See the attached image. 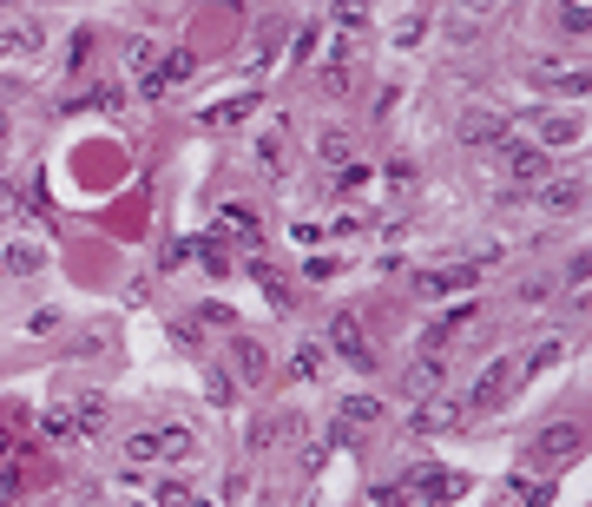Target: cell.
Instances as JSON below:
<instances>
[{
    "label": "cell",
    "mask_w": 592,
    "mask_h": 507,
    "mask_svg": "<svg viewBox=\"0 0 592 507\" xmlns=\"http://www.w3.org/2000/svg\"><path fill=\"white\" fill-rule=\"evenodd\" d=\"M514 389H520V363H514V356H494V363H487L481 369V382H474V409H481V415H494V409H507V396H514Z\"/></svg>",
    "instance_id": "obj_1"
},
{
    "label": "cell",
    "mask_w": 592,
    "mask_h": 507,
    "mask_svg": "<svg viewBox=\"0 0 592 507\" xmlns=\"http://www.w3.org/2000/svg\"><path fill=\"white\" fill-rule=\"evenodd\" d=\"M500 165H507L514 185H546V178H553V152L533 145V139H507L500 145Z\"/></svg>",
    "instance_id": "obj_2"
},
{
    "label": "cell",
    "mask_w": 592,
    "mask_h": 507,
    "mask_svg": "<svg viewBox=\"0 0 592 507\" xmlns=\"http://www.w3.org/2000/svg\"><path fill=\"white\" fill-rule=\"evenodd\" d=\"M191 73H198V53H191V47H172V53H165V60H152V66H145L139 93H145V99H165V93H172V86H185Z\"/></svg>",
    "instance_id": "obj_3"
},
{
    "label": "cell",
    "mask_w": 592,
    "mask_h": 507,
    "mask_svg": "<svg viewBox=\"0 0 592 507\" xmlns=\"http://www.w3.org/2000/svg\"><path fill=\"white\" fill-rule=\"evenodd\" d=\"M507 139H514V126H507L500 112H487V106L461 112V145H474V152H500Z\"/></svg>",
    "instance_id": "obj_4"
},
{
    "label": "cell",
    "mask_w": 592,
    "mask_h": 507,
    "mask_svg": "<svg viewBox=\"0 0 592 507\" xmlns=\"http://www.w3.org/2000/svg\"><path fill=\"white\" fill-rule=\"evenodd\" d=\"M329 343L343 349L349 369H375V349H369V336H362V323L349 317V310H336V317H329Z\"/></svg>",
    "instance_id": "obj_5"
},
{
    "label": "cell",
    "mask_w": 592,
    "mask_h": 507,
    "mask_svg": "<svg viewBox=\"0 0 592 507\" xmlns=\"http://www.w3.org/2000/svg\"><path fill=\"white\" fill-rule=\"evenodd\" d=\"M579 442H586V435H579V422H553V428H540V435H533V461L560 468V461L579 455Z\"/></svg>",
    "instance_id": "obj_6"
},
{
    "label": "cell",
    "mask_w": 592,
    "mask_h": 507,
    "mask_svg": "<svg viewBox=\"0 0 592 507\" xmlns=\"http://www.w3.org/2000/svg\"><path fill=\"white\" fill-rule=\"evenodd\" d=\"M461 422H468V415L454 409V402H435V396H428V402H415V415H408V428H415L421 442H428V435H454Z\"/></svg>",
    "instance_id": "obj_7"
},
{
    "label": "cell",
    "mask_w": 592,
    "mask_h": 507,
    "mask_svg": "<svg viewBox=\"0 0 592 507\" xmlns=\"http://www.w3.org/2000/svg\"><path fill=\"white\" fill-rule=\"evenodd\" d=\"M270 376V356L257 336H231V382H264Z\"/></svg>",
    "instance_id": "obj_8"
},
{
    "label": "cell",
    "mask_w": 592,
    "mask_h": 507,
    "mask_svg": "<svg viewBox=\"0 0 592 507\" xmlns=\"http://www.w3.org/2000/svg\"><path fill=\"white\" fill-rule=\"evenodd\" d=\"M540 205L553 211V218H573V211L586 205V185H579V178H546V185H540Z\"/></svg>",
    "instance_id": "obj_9"
},
{
    "label": "cell",
    "mask_w": 592,
    "mask_h": 507,
    "mask_svg": "<svg viewBox=\"0 0 592 507\" xmlns=\"http://www.w3.org/2000/svg\"><path fill=\"white\" fill-rule=\"evenodd\" d=\"M158 461H178V468L198 461V435H191L185 422H165V428H158Z\"/></svg>",
    "instance_id": "obj_10"
},
{
    "label": "cell",
    "mask_w": 592,
    "mask_h": 507,
    "mask_svg": "<svg viewBox=\"0 0 592 507\" xmlns=\"http://www.w3.org/2000/svg\"><path fill=\"white\" fill-rule=\"evenodd\" d=\"M402 389H408V396H415V402H428V396H435V389H441V356H421V363H408Z\"/></svg>",
    "instance_id": "obj_11"
},
{
    "label": "cell",
    "mask_w": 592,
    "mask_h": 507,
    "mask_svg": "<svg viewBox=\"0 0 592 507\" xmlns=\"http://www.w3.org/2000/svg\"><path fill=\"white\" fill-rule=\"evenodd\" d=\"M0 270H7V277H33V270H47V251H40V244H7V251H0Z\"/></svg>",
    "instance_id": "obj_12"
},
{
    "label": "cell",
    "mask_w": 592,
    "mask_h": 507,
    "mask_svg": "<svg viewBox=\"0 0 592 507\" xmlns=\"http://www.w3.org/2000/svg\"><path fill=\"white\" fill-rule=\"evenodd\" d=\"M566 349H573L566 336H546V343H533V349H527V363H520V382H533L540 369H553V363L566 356Z\"/></svg>",
    "instance_id": "obj_13"
},
{
    "label": "cell",
    "mask_w": 592,
    "mask_h": 507,
    "mask_svg": "<svg viewBox=\"0 0 592 507\" xmlns=\"http://www.w3.org/2000/svg\"><path fill=\"white\" fill-rule=\"evenodd\" d=\"M494 14H500V0H454V40H468V33Z\"/></svg>",
    "instance_id": "obj_14"
},
{
    "label": "cell",
    "mask_w": 592,
    "mask_h": 507,
    "mask_svg": "<svg viewBox=\"0 0 592 507\" xmlns=\"http://www.w3.org/2000/svg\"><path fill=\"white\" fill-rule=\"evenodd\" d=\"M73 428H79V435H93V428H106V396H99V389L73 396Z\"/></svg>",
    "instance_id": "obj_15"
},
{
    "label": "cell",
    "mask_w": 592,
    "mask_h": 507,
    "mask_svg": "<svg viewBox=\"0 0 592 507\" xmlns=\"http://www.w3.org/2000/svg\"><path fill=\"white\" fill-rule=\"evenodd\" d=\"M40 40H47V33L33 27V20H14V27H0V60H7V53H33Z\"/></svg>",
    "instance_id": "obj_16"
},
{
    "label": "cell",
    "mask_w": 592,
    "mask_h": 507,
    "mask_svg": "<svg viewBox=\"0 0 592 507\" xmlns=\"http://www.w3.org/2000/svg\"><path fill=\"white\" fill-rule=\"evenodd\" d=\"M119 455H125V468H152V461H158V428H145V435H125Z\"/></svg>",
    "instance_id": "obj_17"
},
{
    "label": "cell",
    "mask_w": 592,
    "mask_h": 507,
    "mask_svg": "<svg viewBox=\"0 0 592 507\" xmlns=\"http://www.w3.org/2000/svg\"><path fill=\"white\" fill-rule=\"evenodd\" d=\"M349 80H356V73H349V60H329L323 73H316V93H329V99H349V93H356Z\"/></svg>",
    "instance_id": "obj_18"
},
{
    "label": "cell",
    "mask_w": 592,
    "mask_h": 507,
    "mask_svg": "<svg viewBox=\"0 0 592 507\" xmlns=\"http://www.w3.org/2000/svg\"><path fill=\"white\" fill-rule=\"evenodd\" d=\"M250 112H257V93H237V99H224V106L204 112V126H237V119H250Z\"/></svg>",
    "instance_id": "obj_19"
},
{
    "label": "cell",
    "mask_w": 592,
    "mask_h": 507,
    "mask_svg": "<svg viewBox=\"0 0 592 507\" xmlns=\"http://www.w3.org/2000/svg\"><path fill=\"white\" fill-rule=\"evenodd\" d=\"M316 159H323V165H349V132L343 126H323V132H316Z\"/></svg>",
    "instance_id": "obj_20"
},
{
    "label": "cell",
    "mask_w": 592,
    "mask_h": 507,
    "mask_svg": "<svg viewBox=\"0 0 592 507\" xmlns=\"http://www.w3.org/2000/svg\"><path fill=\"white\" fill-rule=\"evenodd\" d=\"M375 507H435V501H428L415 481H389V488L375 494Z\"/></svg>",
    "instance_id": "obj_21"
},
{
    "label": "cell",
    "mask_w": 592,
    "mask_h": 507,
    "mask_svg": "<svg viewBox=\"0 0 592 507\" xmlns=\"http://www.w3.org/2000/svg\"><path fill=\"white\" fill-rule=\"evenodd\" d=\"M343 422H349V428H369V422H382V402H375V396H362V389H356V396H343Z\"/></svg>",
    "instance_id": "obj_22"
},
{
    "label": "cell",
    "mask_w": 592,
    "mask_h": 507,
    "mask_svg": "<svg viewBox=\"0 0 592 507\" xmlns=\"http://www.w3.org/2000/svg\"><path fill=\"white\" fill-rule=\"evenodd\" d=\"M290 376H296V382H316V376H323V343H296Z\"/></svg>",
    "instance_id": "obj_23"
},
{
    "label": "cell",
    "mask_w": 592,
    "mask_h": 507,
    "mask_svg": "<svg viewBox=\"0 0 592 507\" xmlns=\"http://www.w3.org/2000/svg\"><path fill=\"white\" fill-rule=\"evenodd\" d=\"M257 159L277 165V172L290 165V139H283V119H277V132H264V139H257Z\"/></svg>",
    "instance_id": "obj_24"
},
{
    "label": "cell",
    "mask_w": 592,
    "mask_h": 507,
    "mask_svg": "<svg viewBox=\"0 0 592 507\" xmlns=\"http://www.w3.org/2000/svg\"><path fill=\"white\" fill-rule=\"evenodd\" d=\"M540 145H579V119H540Z\"/></svg>",
    "instance_id": "obj_25"
},
{
    "label": "cell",
    "mask_w": 592,
    "mask_h": 507,
    "mask_svg": "<svg viewBox=\"0 0 592 507\" xmlns=\"http://www.w3.org/2000/svg\"><path fill=\"white\" fill-rule=\"evenodd\" d=\"M204 396L218 402V409H231V402H237V382L224 376V369H204Z\"/></svg>",
    "instance_id": "obj_26"
},
{
    "label": "cell",
    "mask_w": 592,
    "mask_h": 507,
    "mask_svg": "<svg viewBox=\"0 0 592 507\" xmlns=\"http://www.w3.org/2000/svg\"><path fill=\"white\" fill-rule=\"evenodd\" d=\"M566 40H586V27H592V0H566Z\"/></svg>",
    "instance_id": "obj_27"
},
{
    "label": "cell",
    "mask_w": 592,
    "mask_h": 507,
    "mask_svg": "<svg viewBox=\"0 0 592 507\" xmlns=\"http://www.w3.org/2000/svg\"><path fill=\"white\" fill-rule=\"evenodd\" d=\"M283 40H290V27H283V20H264V27H257V60L283 53Z\"/></svg>",
    "instance_id": "obj_28"
},
{
    "label": "cell",
    "mask_w": 592,
    "mask_h": 507,
    "mask_svg": "<svg viewBox=\"0 0 592 507\" xmlns=\"http://www.w3.org/2000/svg\"><path fill=\"white\" fill-rule=\"evenodd\" d=\"M329 20H336V27H349V33H356L362 20H369V0H336V7H329Z\"/></svg>",
    "instance_id": "obj_29"
},
{
    "label": "cell",
    "mask_w": 592,
    "mask_h": 507,
    "mask_svg": "<svg viewBox=\"0 0 592 507\" xmlns=\"http://www.w3.org/2000/svg\"><path fill=\"white\" fill-rule=\"evenodd\" d=\"M40 428H47V442H53V448H73V442H79L73 415H47V422H40Z\"/></svg>",
    "instance_id": "obj_30"
},
{
    "label": "cell",
    "mask_w": 592,
    "mask_h": 507,
    "mask_svg": "<svg viewBox=\"0 0 592 507\" xmlns=\"http://www.w3.org/2000/svg\"><path fill=\"white\" fill-rule=\"evenodd\" d=\"M264 297H270V310H277V317H290V310H296V290L277 284V277H264Z\"/></svg>",
    "instance_id": "obj_31"
},
{
    "label": "cell",
    "mask_w": 592,
    "mask_h": 507,
    "mask_svg": "<svg viewBox=\"0 0 592 507\" xmlns=\"http://www.w3.org/2000/svg\"><path fill=\"white\" fill-rule=\"evenodd\" d=\"M73 106H125V86H93V93H79Z\"/></svg>",
    "instance_id": "obj_32"
},
{
    "label": "cell",
    "mask_w": 592,
    "mask_h": 507,
    "mask_svg": "<svg viewBox=\"0 0 592 507\" xmlns=\"http://www.w3.org/2000/svg\"><path fill=\"white\" fill-rule=\"evenodd\" d=\"M152 507H191V488L185 481H165V488L152 494Z\"/></svg>",
    "instance_id": "obj_33"
},
{
    "label": "cell",
    "mask_w": 592,
    "mask_h": 507,
    "mask_svg": "<svg viewBox=\"0 0 592 507\" xmlns=\"http://www.w3.org/2000/svg\"><path fill=\"white\" fill-rule=\"evenodd\" d=\"M158 53H152V40H145V33H132V40H125V66H152Z\"/></svg>",
    "instance_id": "obj_34"
},
{
    "label": "cell",
    "mask_w": 592,
    "mask_h": 507,
    "mask_svg": "<svg viewBox=\"0 0 592 507\" xmlns=\"http://www.w3.org/2000/svg\"><path fill=\"white\" fill-rule=\"evenodd\" d=\"M178 264H191V238H178V244L158 251V270H178Z\"/></svg>",
    "instance_id": "obj_35"
},
{
    "label": "cell",
    "mask_w": 592,
    "mask_h": 507,
    "mask_svg": "<svg viewBox=\"0 0 592 507\" xmlns=\"http://www.w3.org/2000/svg\"><path fill=\"white\" fill-rule=\"evenodd\" d=\"M20 205H27V198H20V185H7V178H0V224L20 218Z\"/></svg>",
    "instance_id": "obj_36"
},
{
    "label": "cell",
    "mask_w": 592,
    "mask_h": 507,
    "mask_svg": "<svg viewBox=\"0 0 592 507\" xmlns=\"http://www.w3.org/2000/svg\"><path fill=\"white\" fill-rule=\"evenodd\" d=\"M586 277H592V251H579L573 264H566V284H573V290H586Z\"/></svg>",
    "instance_id": "obj_37"
},
{
    "label": "cell",
    "mask_w": 592,
    "mask_h": 507,
    "mask_svg": "<svg viewBox=\"0 0 592 507\" xmlns=\"http://www.w3.org/2000/svg\"><path fill=\"white\" fill-rule=\"evenodd\" d=\"M514 297H520V303H546V297H553V284H546V277H527Z\"/></svg>",
    "instance_id": "obj_38"
},
{
    "label": "cell",
    "mask_w": 592,
    "mask_h": 507,
    "mask_svg": "<svg viewBox=\"0 0 592 507\" xmlns=\"http://www.w3.org/2000/svg\"><path fill=\"white\" fill-rule=\"evenodd\" d=\"M421 33H428V20H421V14H408V20H402V27H395V40H402V47H415Z\"/></svg>",
    "instance_id": "obj_39"
},
{
    "label": "cell",
    "mask_w": 592,
    "mask_h": 507,
    "mask_svg": "<svg viewBox=\"0 0 592 507\" xmlns=\"http://www.w3.org/2000/svg\"><path fill=\"white\" fill-rule=\"evenodd\" d=\"M191 507H218V501H198V494H191Z\"/></svg>",
    "instance_id": "obj_40"
},
{
    "label": "cell",
    "mask_w": 592,
    "mask_h": 507,
    "mask_svg": "<svg viewBox=\"0 0 592 507\" xmlns=\"http://www.w3.org/2000/svg\"><path fill=\"white\" fill-rule=\"evenodd\" d=\"M0 139H7V112H0Z\"/></svg>",
    "instance_id": "obj_41"
},
{
    "label": "cell",
    "mask_w": 592,
    "mask_h": 507,
    "mask_svg": "<svg viewBox=\"0 0 592 507\" xmlns=\"http://www.w3.org/2000/svg\"><path fill=\"white\" fill-rule=\"evenodd\" d=\"M0 7H20V0H0Z\"/></svg>",
    "instance_id": "obj_42"
},
{
    "label": "cell",
    "mask_w": 592,
    "mask_h": 507,
    "mask_svg": "<svg viewBox=\"0 0 592 507\" xmlns=\"http://www.w3.org/2000/svg\"><path fill=\"white\" fill-rule=\"evenodd\" d=\"M132 507H152V501H132Z\"/></svg>",
    "instance_id": "obj_43"
},
{
    "label": "cell",
    "mask_w": 592,
    "mask_h": 507,
    "mask_svg": "<svg viewBox=\"0 0 592 507\" xmlns=\"http://www.w3.org/2000/svg\"><path fill=\"white\" fill-rule=\"evenodd\" d=\"M0 277H7V270H0Z\"/></svg>",
    "instance_id": "obj_44"
}]
</instances>
